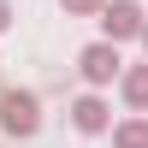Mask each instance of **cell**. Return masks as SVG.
Listing matches in <instances>:
<instances>
[{
  "label": "cell",
  "instance_id": "6da1fadb",
  "mask_svg": "<svg viewBox=\"0 0 148 148\" xmlns=\"http://www.w3.org/2000/svg\"><path fill=\"white\" fill-rule=\"evenodd\" d=\"M0 130L18 142H30L36 130H42V101H36L30 89H6L0 95Z\"/></svg>",
  "mask_w": 148,
  "mask_h": 148
},
{
  "label": "cell",
  "instance_id": "7a4b0ae2",
  "mask_svg": "<svg viewBox=\"0 0 148 148\" xmlns=\"http://www.w3.org/2000/svg\"><path fill=\"white\" fill-rule=\"evenodd\" d=\"M119 71H125V53H119V42H89L77 53V77L89 83V89H107V83H119Z\"/></svg>",
  "mask_w": 148,
  "mask_h": 148
},
{
  "label": "cell",
  "instance_id": "3957f363",
  "mask_svg": "<svg viewBox=\"0 0 148 148\" xmlns=\"http://www.w3.org/2000/svg\"><path fill=\"white\" fill-rule=\"evenodd\" d=\"M142 24H148L142 0H107L101 6V36L107 42H142Z\"/></svg>",
  "mask_w": 148,
  "mask_h": 148
},
{
  "label": "cell",
  "instance_id": "277c9868",
  "mask_svg": "<svg viewBox=\"0 0 148 148\" xmlns=\"http://www.w3.org/2000/svg\"><path fill=\"white\" fill-rule=\"evenodd\" d=\"M71 125H77L83 136H107V130H113V107L101 101V89H89V95L71 101Z\"/></svg>",
  "mask_w": 148,
  "mask_h": 148
},
{
  "label": "cell",
  "instance_id": "5b68a950",
  "mask_svg": "<svg viewBox=\"0 0 148 148\" xmlns=\"http://www.w3.org/2000/svg\"><path fill=\"white\" fill-rule=\"evenodd\" d=\"M119 95H125V107H130V113H148V59L119 71Z\"/></svg>",
  "mask_w": 148,
  "mask_h": 148
},
{
  "label": "cell",
  "instance_id": "8992f818",
  "mask_svg": "<svg viewBox=\"0 0 148 148\" xmlns=\"http://www.w3.org/2000/svg\"><path fill=\"white\" fill-rule=\"evenodd\" d=\"M113 148H148V113H130L113 125Z\"/></svg>",
  "mask_w": 148,
  "mask_h": 148
},
{
  "label": "cell",
  "instance_id": "52a82bcc",
  "mask_svg": "<svg viewBox=\"0 0 148 148\" xmlns=\"http://www.w3.org/2000/svg\"><path fill=\"white\" fill-rule=\"evenodd\" d=\"M101 6H107V0H59L65 18H101Z\"/></svg>",
  "mask_w": 148,
  "mask_h": 148
},
{
  "label": "cell",
  "instance_id": "ba28073f",
  "mask_svg": "<svg viewBox=\"0 0 148 148\" xmlns=\"http://www.w3.org/2000/svg\"><path fill=\"white\" fill-rule=\"evenodd\" d=\"M12 24H18V12H12V0H0V36H6Z\"/></svg>",
  "mask_w": 148,
  "mask_h": 148
},
{
  "label": "cell",
  "instance_id": "9c48e42d",
  "mask_svg": "<svg viewBox=\"0 0 148 148\" xmlns=\"http://www.w3.org/2000/svg\"><path fill=\"white\" fill-rule=\"evenodd\" d=\"M142 53H148V24H142Z\"/></svg>",
  "mask_w": 148,
  "mask_h": 148
}]
</instances>
